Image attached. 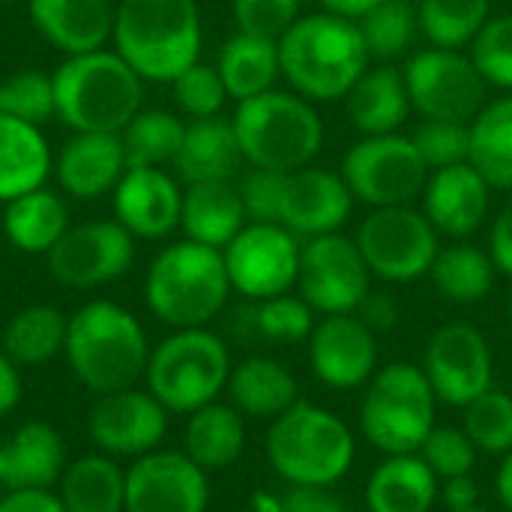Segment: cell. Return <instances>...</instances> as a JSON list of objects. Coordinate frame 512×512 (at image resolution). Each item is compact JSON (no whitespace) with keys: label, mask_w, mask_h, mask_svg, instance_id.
<instances>
[{"label":"cell","mask_w":512,"mask_h":512,"mask_svg":"<svg viewBox=\"0 0 512 512\" xmlns=\"http://www.w3.org/2000/svg\"><path fill=\"white\" fill-rule=\"evenodd\" d=\"M150 351L141 321L114 300H90L69 318L63 354L93 396L135 387L147 372Z\"/></svg>","instance_id":"obj_1"},{"label":"cell","mask_w":512,"mask_h":512,"mask_svg":"<svg viewBox=\"0 0 512 512\" xmlns=\"http://www.w3.org/2000/svg\"><path fill=\"white\" fill-rule=\"evenodd\" d=\"M282 75L291 87L315 102H336L348 96L369 66V48L357 21L318 12L297 18L279 39Z\"/></svg>","instance_id":"obj_2"},{"label":"cell","mask_w":512,"mask_h":512,"mask_svg":"<svg viewBox=\"0 0 512 512\" xmlns=\"http://www.w3.org/2000/svg\"><path fill=\"white\" fill-rule=\"evenodd\" d=\"M54 81V117L72 132L120 135L141 111L144 78L117 51H87L66 57Z\"/></svg>","instance_id":"obj_3"},{"label":"cell","mask_w":512,"mask_h":512,"mask_svg":"<svg viewBox=\"0 0 512 512\" xmlns=\"http://www.w3.org/2000/svg\"><path fill=\"white\" fill-rule=\"evenodd\" d=\"M111 39L144 81H174L198 63L201 15L195 0H120Z\"/></svg>","instance_id":"obj_4"},{"label":"cell","mask_w":512,"mask_h":512,"mask_svg":"<svg viewBox=\"0 0 512 512\" xmlns=\"http://www.w3.org/2000/svg\"><path fill=\"white\" fill-rule=\"evenodd\" d=\"M231 291L222 249L192 240L162 249L144 279L147 309L171 330L207 327L225 309Z\"/></svg>","instance_id":"obj_5"},{"label":"cell","mask_w":512,"mask_h":512,"mask_svg":"<svg viewBox=\"0 0 512 512\" xmlns=\"http://www.w3.org/2000/svg\"><path fill=\"white\" fill-rule=\"evenodd\" d=\"M267 462L288 486H336L354 465L357 444L351 429L333 411L306 399L270 420Z\"/></svg>","instance_id":"obj_6"},{"label":"cell","mask_w":512,"mask_h":512,"mask_svg":"<svg viewBox=\"0 0 512 512\" xmlns=\"http://www.w3.org/2000/svg\"><path fill=\"white\" fill-rule=\"evenodd\" d=\"M240 153L252 168L297 171L306 168L324 141V126L306 96L267 90L243 99L234 114Z\"/></svg>","instance_id":"obj_7"},{"label":"cell","mask_w":512,"mask_h":512,"mask_svg":"<svg viewBox=\"0 0 512 512\" xmlns=\"http://www.w3.org/2000/svg\"><path fill=\"white\" fill-rule=\"evenodd\" d=\"M438 396L414 363H390L372 375L360 402V432L384 456L420 453L435 429Z\"/></svg>","instance_id":"obj_8"},{"label":"cell","mask_w":512,"mask_h":512,"mask_svg":"<svg viewBox=\"0 0 512 512\" xmlns=\"http://www.w3.org/2000/svg\"><path fill=\"white\" fill-rule=\"evenodd\" d=\"M231 354L225 342L207 327L174 330L147 360V390L168 414H192L219 399L231 378Z\"/></svg>","instance_id":"obj_9"},{"label":"cell","mask_w":512,"mask_h":512,"mask_svg":"<svg viewBox=\"0 0 512 512\" xmlns=\"http://www.w3.org/2000/svg\"><path fill=\"white\" fill-rule=\"evenodd\" d=\"M357 249L369 264L372 276L384 282H414L426 276L438 258V231L426 219V213L399 204V207H375L360 231Z\"/></svg>","instance_id":"obj_10"},{"label":"cell","mask_w":512,"mask_h":512,"mask_svg":"<svg viewBox=\"0 0 512 512\" xmlns=\"http://www.w3.org/2000/svg\"><path fill=\"white\" fill-rule=\"evenodd\" d=\"M402 75L411 108H417L426 120L471 123L486 108L489 84L471 54H462L459 48H423L405 63Z\"/></svg>","instance_id":"obj_11"},{"label":"cell","mask_w":512,"mask_h":512,"mask_svg":"<svg viewBox=\"0 0 512 512\" xmlns=\"http://www.w3.org/2000/svg\"><path fill=\"white\" fill-rule=\"evenodd\" d=\"M342 177L354 198L372 207H399L426 189L429 168L411 138L390 132L357 141L342 159Z\"/></svg>","instance_id":"obj_12"},{"label":"cell","mask_w":512,"mask_h":512,"mask_svg":"<svg viewBox=\"0 0 512 512\" xmlns=\"http://www.w3.org/2000/svg\"><path fill=\"white\" fill-rule=\"evenodd\" d=\"M135 261V237L117 219L69 225L48 252V270L57 285L90 291L129 273Z\"/></svg>","instance_id":"obj_13"},{"label":"cell","mask_w":512,"mask_h":512,"mask_svg":"<svg viewBox=\"0 0 512 512\" xmlns=\"http://www.w3.org/2000/svg\"><path fill=\"white\" fill-rule=\"evenodd\" d=\"M369 264L363 261L357 240L339 231L312 237L300 249L297 288L300 297L321 315L357 312L369 294Z\"/></svg>","instance_id":"obj_14"},{"label":"cell","mask_w":512,"mask_h":512,"mask_svg":"<svg viewBox=\"0 0 512 512\" xmlns=\"http://www.w3.org/2000/svg\"><path fill=\"white\" fill-rule=\"evenodd\" d=\"M300 243L285 225L249 222L225 249V270L231 288L249 300H270L288 294L300 273Z\"/></svg>","instance_id":"obj_15"},{"label":"cell","mask_w":512,"mask_h":512,"mask_svg":"<svg viewBox=\"0 0 512 512\" xmlns=\"http://www.w3.org/2000/svg\"><path fill=\"white\" fill-rule=\"evenodd\" d=\"M423 372L438 402L465 408L492 387V348L489 339L465 321L444 324L432 333L423 357Z\"/></svg>","instance_id":"obj_16"},{"label":"cell","mask_w":512,"mask_h":512,"mask_svg":"<svg viewBox=\"0 0 512 512\" xmlns=\"http://www.w3.org/2000/svg\"><path fill=\"white\" fill-rule=\"evenodd\" d=\"M87 435L105 456L138 459L162 447L168 435V411L147 387L105 393L96 396L87 414Z\"/></svg>","instance_id":"obj_17"},{"label":"cell","mask_w":512,"mask_h":512,"mask_svg":"<svg viewBox=\"0 0 512 512\" xmlns=\"http://www.w3.org/2000/svg\"><path fill=\"white\" fill-rule=\"evenodd\" d=\"M210 474L183 450H153L126 468V512H207Z\"/></svg>","instance_id":"obj_18"},{"label":"cell","mask_w":512,"mask_h":512,"mask_svg":"<svg viewBox=\"0 0 512 512\" xmlns=\"http://www.w3.org/2000/svg\"><path fill=\"white\" fill-rule=\"evenodd\" d=\"M309 366L333 390H357L378 372V339L357 312L324 315L309 336Z\"/></svg>","instance_id":"obj_19"},{"label":"cell","mask_w":512,"mask_h":512,"mask_svg":"<svg viewBox=\"0 0 512 512\" xmlns=\"http://www.w3.org/2000/svg\"><path fill=\"white\" fill-rule=\"evenodd\" d=\"M354 195L342 174L327 168H297L288 174L285 195H282V216L294 237H321L339 231L351 216Z\"/></svg>","instance_id":"obj_20"},{"label":"cell","mask_w":512,"mask_h":512,"mask_svg":"<svg viewBox=\"0 0 512 512\" xmlns=\"http://www.w3.org/2000/svg\"><path fill=\"white\" fill-rule=\"evenodd\" d=\"M183 192L162 168H126L114 189V219L138 240H159L180 225Z\"/></svg>","instance_id":"obj_21"},{"label":"cell","mask_w":512,"mask_h":512,"mask_svg":"<svg viewBox=\"0 0 512 512\" xmlns=\"http://www.w3.org/2000/svg\"><path fill=\"white\" fill-rule=\"evenodd\" d=\"M126 168L123 141L111 132H75L60 147L54 162L60 189L78 201H93L114 192Z\"/></svg>","instance_id":"obj_22"},{"label":"cell","mask_w":512,"mask_h":512,"mask_svg":"<svg viewBox=\"0 0 512 512\" xmlns=\"http://www.w3.org/2000/svg\"><path fill=\"white\" fill-rule=\"evenodd\" d=\"M66 468V447L51 423L27 420L0 441V492L57 486Z\"/></svg>","instance_id":"obj_23"},{"label":"cell","mask_w":512,"mask_h":512,"mask_svg":"<svg viewBox=\"0 0 512 512\" xmlns=\"http://www.w3.org/2000/svg\"><path fill=\"white\" fill-rule=\"evenodd\" d=\"M489 189L492 186L471 162L441 168L429 177V183L423 189V195H426L423 213L438 234L468 237L486 222Z\"/></svg>","instance_id":"obj_24"},{"label":"cell","mask_w":512,"mask_h":512,"mask_svg":"<svg viewBox=\"0 0 512 512\" xmlns=\"http://www.w3.org/2000/svg\"><path fill=\"white\" fill-rule=\"evenodd\" d=\"M111 0H27L33 27L66 57L105 48L114 33Z\"/></svg>","instance_id":"obj_25"},{"label":"cell","mask_w":512,"mask_h":512,"mask_svg":"<svg viewBox=\"0 0 512 512\" xmlns=\"http://www.w3.org/2000/svg\"><path fill=\"white\" fill-rule=\"evenodd\" d=\"M180 228L186 231V240L192 243L225 249L246 228L240 186H234L231 180L192 183L183 192Z\"/></svg>","instance_id":"obj_26"},{"label":"cell","mask_w":512,"mask_h":512,"mask_svg":"<svg viewBox=\"0 0 512 512\" xmlns=\"http://www.w3.org/2000/svg\"><path fill=\"white\" fill-rule=\"evenodd\" d=\"M441 480L420 453L387 456L366 483L369 512H432Z\"/></svg>","instance_id":"obj_27"},{"label":"cell","mask_w":512,"mask_h":512,"mask_svg":"<svg viewBox=\"0 0 512 512\" xmlns=\"http://www.w3.org/2000/svg\"><path fill=\"white\" fill-rule=\"evenodd\" d=\"M231 405L252 420H276L294 402H300L297 378L288 366L270 357H249L231 369L228 378Z\"/></svg>","instance_id":"obj_28"},{"label":"cell","mask_w":512,"mask_h":512,"mask_svg":"<svg viewBox=\"0 0 512 512\" xmlns=\"http://www.w3.org/2000/svg\"><path fill=\"white\" fill-rule=\"evenodd\" d=\"M246 450V417L225 402H210L189 414L183 453L207 474L231 468Z\"/></svg>","instance_id":"obj_29"},{"label":"cell","mask_w":512,"mask_h":512,"mask_svg":"<svg viewBox=\"0 0 512 512\" xmlns=\"http://www.w3.org/2000/svg\"><path fill=\"white\" fill-rule=\"evenodd\" d=\"M240 159L243 153H240V141L234 132V120H225L216 114V117L186 123V135H183L174 165H177V174L192 186V183H210V180H231Z\"/></svg>","instance_id":"obj_30"},{"label":"cell","mask_w":512,"mask_h":512,"mask_svg":"<svg viewBox=\"0 0 512 512\" xmlns=\"http://www.w3.org/2000/svg\"><path fill=\"white\" fill-rule=\"evenodd\" d=\"M66 512H126V471L105 453L66 462L57 492Z\"/></svg>","instance_id":"obj_31"},{"label":"cell","mask_w":512,"mask_h":512,"mask_svg":"<svg viewBox=\"0 0 512 512\" xmlns=\"http://www.w3.org/2000/svg\"><path fill=\"white\" fill-rule=\"evenodd\" d=\"M51 168V147L42 129L0 114V201L6 204L45 186Z\"/></svg>","instance_id":"obj_32"},{"label":"cell","mask_w":512,"mask_h":512,"mask_svg":"<svg viewBox=\"0 0 512 512\" xmlns=\"http://www.w3.org/2000/svg\"><path fill=\"white\" fill-rule=\"evenodd\" d=\"M348 114L363 135H390L411 114L405 75L393 66L366 69L348 90Z\"/></svg>","instance_id":"obj_33"},{"label":"cell","mask_w":512,"mask_h":512,"mask_svg":"<svg viewBox=\"0 0 512 512\" xmlns=\"http://www.w3.org/2000/svg\"><path fill=\"white\" fill-rule=\"evenodd\" d=\"M69 228V210L57 192L45 186L6 201L3 210V234L6 240L27 255H48L54 243Z\"/></svg>","instance_id":"obj_34"},{"label":"cell","mask_w":512,"mask_h":512,"mask_svg":"<svg viewBox=\"0 0 512 512\" xmlns=\"http://www.w3.org/2000/svg\"><path fill=\"white\" fill-rule=\"evenodd\" d=\"M216 69L225 81L228 96H234L237 102L261 96L273 90L276 78L282 75L279 42L252 33H237L225 42Z\"/></svg>","instance_id":"obj_35"},{"label":"cell","mask_w":512,"mask_h":512,"mask_svg":"<svg viewBox=\"0 0 512 512\" xmlns=\"http://www.w3.org/2000/svg\"><path fill=\"white\" fill-rule=\"evenodd\" d=\"M66 330H69V318L57 306L33 303V306L18 309L6 321L0 348L18 366H42L54 360L57 354H63Z\"/></svg>","instance_id":"obj_36"},{"label":"cell","mask_w":512,"mask_h":512,"mask_svg":"<svg viewBox=\"0 0 512 512\" xmlns=\"http://www.w3.org/2000/svg\"><path fill=\"white\" fill-rule=\"evenodd\" d=\"M471 165L492 189H512V96L489 102L471 120Z\"/></svg>","instance_id":"obj_37"},{"label":"cell","mask_w":512,"mask_h":512,"mask_svg":"<svg viewBox=\"0 0 512 512\" xmlns=\"http://www.w3.org/2000/svg\"><path fill=\"white\" fill-rule=\"evenodd\" d=\"M186 135V123L162 108L138 111L120 132L129 168H162L174 162Z\"/></svg>","instance_id":"obj_38"},{"label":"cell","mask_w":512,"mask_h":512,"mask_svg":"<svg viewBox=\"0 0 512 512\" xmlns=\"http://www.w3.org/2000/svg\"><path fill=\"white\" fill-rule=\"evenodd\" d=\"M429 276L447 300L468 306V303H480L492 291L495 264L483 249L456 243L438 252Z\"/></svg>","instance_id":"obj_39"},{"label":"cell","mask_w":512,"mask_h":512,"mask_svg":"<svg viewBox=\"0 0 512 512\" xmlns=\"http://www.w3.org/2000/svg\"><path fill=\"white\" fill-rule=\"evenodd\" d=\"M492 0H420V30L435 48H462L489 21Z\"/></svg>","instance_id":"obj_40"},{"label":"cell","mask_w":512,"mask_h":512,"mask_svg":"<svg viewBox=\"0 0 512 512\" xmlns=\"http://www.w3.org/2000/svg\"><path fill=\"white\" fill-rule=\"evenodd\" d=\"M357 27L363 33L369 57L396 60L414 45L420 18L411 0H381L363 18H357Z\"/></svg>","instance_id":"obj_41"},{"label":"cell","mask_w":512,"mask_h":512,"mask_svg":"<svg viewBox=\"0 0 512 512\" xmlns=\"http://www.w3.org/2000/svg\"><path fill=\"white\" fill-rule=\"evenodd\" d=\"M465 411V432L474 441V447L480 453L489 456H507L512 450V396L489 387L486 393H480L471 405L462 408Z\"/></svg>","instance_id":"obj_42"},{"label":"cell","mask_w":512,"mask_h":512,"mask_svg":"<svg viewBox=\"0 0 512 512\" xmlns=\"http://www.w3.org/2000/svg\"><path fill=\"white\" fill-rule=\"evenodd\" d=\"M0 114L42 126L54 114V81L36 69H24L0 81Z\"/></svg>","instance_id":"obj_43"},{"label":"cell","mask_w":512,"mask_h":512,"mask_svg":"<svg viewBox=\"0 0 512 512\" xmlns=\"http://www.w3.org/2000/svg\"><path fill=\"white\" fill-rule=\"evenodd\" d=\"M420 159L429 171L471 162V123L456 120H423L411 135Z\"/></svg>","instance_id":"obj_44"},{"label":"cell","mask_w":512,"mask_h":512,"mask_svg":"<svg viewBox=\"0 0 512 512\" xmlns=\"http://www.w3.org/2000/svg\"><path fill=\"white\" fill-rule=\"evenodd\" d=\"M174 102L177 108L192 117V120H204V117H216L228 99V90H225V81L219 75L216 66L210 63H192L186 72H180L174 81Z\"/></svg>","instance_id":"obj_45"},{"label":"cell","mask_w":512,"mask_h":512,"mask_svg":"<svg viewBox=\"0 0 512 512\" xmlns=\"http://www.w3.org/2000/svg\"><path fill=\"white\" fill-rule=\"evenodd\" d=\"M471 60L486 84L512 90V15H498L483 24L471 42Z\"/></svg>","instance_id":"obj_46"},{"label":"cell","mask_w":512,"mask_h":512,"mask_svg":"<svg viewBox=\"0 0 512 512\" xmlns=\"http://www.w3.org/2000/svg\"><path fill=\"white\" fill-rule=\"evenodd\" d=\"M255 327L264 339L273 342H303L315 330V309L303 297L279 294L261 300L255 309Z\"/></svg>","instance_id":"obj_47"},{"label":"cell","mask_w":512,"mask_h":512,"mask_svg":"<svg viewBox=\"0 0 512 512\" xmlns=\"http://www.w3.org/2000/svg\"><path fill=\"white\" fill-rule=\"evenodd\" d=\"M420 456L438 480H450V477L471 474L477 468L480 450L474 447V441L468 438L465 429L435 426L432 435L426 438V444L420 447Z\"/></svg>","instance_id":"obj_48"},{"label":"cell","mask_w":512,"mask_h":512,"mask_svg":"<svg viewBox=\"0 0 512 512\" xmlns=\"http://www.w3.org/2000/svg\"><path fill=\"white\" fill-rule=\"evenodd\" d=\"M300 15V0H234V21L240 33L279 42Z\"/></svg>","instance_id":"obj_49"},{"label":"cell","mask_w":512,"mask_h":512,"mask_svg":"<svg viewBox=\"0 0 512 512\" xmlns=\"http://www.w3.org/2000/svg\"><path fill=\"white\" fill-rule=\"evenodd\" d=\"M288 174L270 168H252L240 183V198L246 210V222L258 225H279L282 216V195H285Z\"/></svg>","instance_id":"obj_50"},{"label":"cell","mask_w":512,"mask_h":512,"mask_svg":"<svg viewBox=\"0 0 512 512\" xmlns=\"http://www.w3.org/2000/svg\"><path fill=\"white\" fill-rule=\"evenodd\" d=\"M276 512H345L342 501L321 486H291Z\"/></svg>","instance_id":"obj_51"},{"label":"cell","mask_w":512,"mask_h":512,"mask_svg":"<svg viewBox=\"0 0 512 512\" xmlns=\"http://www.w3.org/2000/svg\"><path fill=\"white\" fill-rule=\"evenodd\" d=\"M360 321L372 330V333H384V330H393L399 324V306L393 297L387 294H366V300L360 303L357 309Z\"/></svg>","instance_id":"obj_52"},{"label":"cell","mask_w":512,"mask_h":512,"mask_svg":"<svg viewBox=\"0 0 512 512\" xmlns=\"http://www.w3.org/2000/svg\"><path fill=\"white\" fill-rule=\"evenodd\" d=\"M489 258L495 270L512 279V201L498 213L492 225V240H489Z\"/></svg>","instance_id":"obj_53"},{"label":"cell","mask_w":512,"mask_h":512,"mask_svg":"<svg viewBox=\"0 0 512 512\" xmlns=\"http://www.w3.org/2000/svg\"><path fill=\"white\" fill-rule=\"evenodd\" d=\"M0 512H66L51 489H27L0 495Z\"/></svg>","instance_id":"obj_54"},{"label":"cell","mask_w":512,"mask_h":512,"mask_svg":"<svg viewBox=\"0 0 512 512\" xmlns=\"http://www.w3.org/2000/svg\"><path fill=\"white\" fill-rule=\"evenodd\" d=\"M477 495H480V489H477V483H474V477H471V474L441 480V492H438V498L444 501L447 512L471 510V507H477Z\"/></svg>","instance_id":"obj_55"},{"label":"cell","mask_w":512,"mask_h":512,"mask_svg":"<svg viewBox=\"0 0 512 512\" xmlns=\"http://www.w3.org/2000/svg\"><path fill=\"white\" fill-rule=\"evenodd\" d=\"M21 372L18 363L0 348V417L12 414L21 402Z\"/></svg>","instance_id":"obj_56"},{"label":"cell","mask_w":512,"mask_h":512,"mask_svg":"<svg viewBox=\"0 0 512 512\" xmlns=\"http://www.w3.org/2000/svg\"><path fill=\"white\" fill-rule=\"evenodd\" d=\"M381 0H321L324 12H333V15H342V18H363L372 6H378Z\"/></svg>","instance_id":"obj_57"},{"label":"cell","mask_w":512,"mask_h":512,"mask_svg":"<svg viewBox=\"0 0 512 512\" xmlns=\"http://www.w3.org/2000/svg\"><path fill=\"white\" fill-rule=\"evenodd\" d=\"M495 492L504 504V510L512 512V450L504 456L501 468H498V477H495Z\"/></svg>","instance_id":"obj_58"},{"label":"cell","mask_w":512,"mask_h":512,"mask_svg":"<svg viewBox=\"0 0 512 512\" xmlns=\"http://www.w3.org/2000/svg\"><path fill=\"white\" fill-rule=\"evenodd\" d=\"M507 318H510V327H512V294H510V300H507Z\"/></svg>","instance_id":"obj_59"},{"label":"cell","mask_w":512,"mask_h":512,"mask_svg":"<svg viewBox=\"0 0 512 512\" xmlns=\"http://www.w3.org/2000/svg\"><path fill=\"white\" fill-rule=\"evenodd\" d=\"M456 512H492V510H483V507L477 504V507H471V510H456Z\"/></svg>","instance_id":"obj_60"},{"label":"cell","mask_w":512,"mask_h":512,"mask_svg":"<svg viewBox=\"0 0 512 512\" xmlns=\"http://www.w3.org/2000/svg\"><path fill=\"white\" fill-rule=\"evenodd\" d=\"M0 3H12V0H0Z\"/></svg>","instance_id":"obj_61"}]
</instances>
